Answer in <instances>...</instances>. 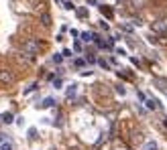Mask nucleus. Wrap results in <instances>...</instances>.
Segmentation results:
<instances>
[{
  "label": "nucleus",
  "mask_w": 167,
  "mask_h": 150,
  "mask_svg": "<svg viewBox=\"0 0 167 150\" xmlns=\"http://www.w3.org/2000/svg\"><path fill=\"white\" fill-rule=\"evenodd\" d=\"M153 30H155V33H159V34H163V37L167 34V26L163 25V22H155V25H153Z\"/></svg>",
  "instance_id": "nucleus-3"
},
{
  "label": "nucleus",
  "mask_w": 167,
  "mask_h": 150,
  "mask_svg": "<svg viewBox=\"0 0 167 150\" xmlns=\"http://www.w3.org/2000/svg\"><path fill=\"white\" fill-rule=\"evenodd\" d=\"M61 61H63V55H59V53H57V55H53V63H57V65H59Z\"/></svg>",
  "instance_id": "nucleus-12"
},
{
  "label": "nucleus",
  "mask_w": 167,
  "mask_h": 150,
  "mask_svg": "<svg viewBox=\"0 0 167 150\" xmlns=\"http://www.w3.org/2000/svg\"><path fill=\"white\" fill-rule=\"evenodd\" d=\"M22 51H25L27 55H31V57H33L35 53L39 51V43H37V41H33V39L25 41V45H22Z\"/></svg>",
  "instance_id": "nucleus-1"
},
{
  "label": "nucleus",
  "mask_w": 167,
  "mask_h": 150,
  "mask_svg": "<svg viewBox=\"0 0 167 150\" xmlns=\"http://www.w3.org/2000/svg\"><path fill=\"white\" fill-rule=\"evenodd\" d=\"M77 93V85H76V83H73V85H69L67 87V91H65V95H67V99H71L73 98V95H76Z\"/></svg>",
  "instance_id": "nucleus-4"
},
{
  "label": "nucleus",
  "mask_w": 167,
  "mask_h": 150,
  "mask_svg": "<svg viewBox=\"0 0 167 150\" xmlns=\"http://www.w3.org/2000/svg\"><path fill=\"white\" fill-rule=\"evenodd\" d=\"M12 81H14L12 73H10L8 69H0V83H6V85H8V83H12Z\"/></svg>",
  "instance_id": "nucleus-2"
},
{
  "label": "nucleus",
  "mask_w": 167,
  "mask_h": 150,
  "mask_svg": "<svg viewBox=\"0 0 167 150\" xmlns=\"http://www.w3.org/2000/svg\"><path fill=\"white\" fill-rule=\"evenodd\" d=\"M141 150H159V146H157V142H145Z\"/></svg>",
  "instance_id": "nucleus-5"
},
{
  "label": "nucleus",
  "mask_w": 167,
  "mask_h": 150,
  "mask_svg": "<svg viewBox=\"0 0 167 150\" xmlns=\"http://www.w3.org/2000/svg\"><path fill=\"white\" fill-rule=\"evenodd\" d=\"M57 2H61V0H57Z\"/></svg>",
  "instance_id": "nucleus-21"
},
{
  "label": "nucleus",
  "mask_w": 167,
  "mask_h": 150,
  "mask_svg": "<svg viewBox=\"0 0 167 150\" xmlns=\"http://www.w3.org/2000/svg\"><path fill=\"white\" fill-rule=\"evenodd\" d=\"M41 20H43V25H51V18H49V14H43V16H41Z\"/></svg>",
  "instance_id": "nucleus-13"
},
{
  "label": "nucleus",
  "mask_w": 167,
  "mask_h": 150,
  "mask_svg": "<svg viewBox=\"0 0 167 150\" xmlns=\"http://www.w3.org/2000/svg\"><path fill=\"white\" fill-rule=\"evenodd\" d=\"M63 6H65V8H67V10H73V8H76V6H73L71 2H67V0H65V2H63Z\"/></svg>",
  "instance_id": "nucleus-15"
},
{
  "label": "nucleus",
  "mask_w": 167,
  "mask_h": 150,
  "mask_svg": "<svg viewBox=\"0 0 167 150\" xmlns=\"http://www.w3.org/2000/svg\"><path fill=\"white\" fill-rule=\"evenodd\" d=\"M86 61H88V63H96V57L92 55V53H88V55H86Z\"/></svg>",
  "instance_id": "nucleus-14"
},
{
  "label": "nucleus",
  "mask_w": 167,
  "mask_h": 150,
  "mask_svg": "<svg viewBox=\"0 0 167 150\" xmlns=\"http://www.w3.org/2000/svg\"><path fill=\"white\" fill-rule=\"evenodd\" d=\"M61 55H63V57H71V51H69V49H63V53H61Z\"/></svg>",
  "instance_id": "nucleus-20"
},
{
  "label": "nucleus",
  "mask_w": 167,
  "mask_h": 150,
  "mask_svg": "<svg viewBox=\"0 0 167 150\" xmlns=\"http://www.w3.org/2000/svg\"><path fill=\"white\" fill-rule=\"evenodd\" d=\"M0 150H12V144H10V142H2V144H0Z\"/></svg>",
  "instance_id": "nucleus-11"
},
{
  "label": "nucleus",
  "mask_w": 167,
  "mask_h": 150,
  "mask_svg": "<svg viewBox=\"0 0 167 150\" xmlns=\"http://www.w3.org/2000/svg\"><path fill=\"white\" fill-rule=\"evenodd\" d=\"M77 16H80V18H86L88 16V10L86 8H77Z\"/></svg>",
  "instance_id": "nucleus-10"
},
{
  "label": "nucleus",
  "mask_w": 167,
  "mask_h": 150,
  "mask_svg": "<svg viewBox=\"0 0 167 150\" xmlns=\"http://www.w3.org/2000/svg\"><path fill=\"white\" fill-rule=\"evenodd\" d=\"M73 51H81V43H77V41H76V43H73Z\"/></svg>",
  "instance_id": "nucleus-18"
},
{
  "label": "nucleus",
  "mask_w": 167,
  "mask_h": 150,
  "mask_svg": "<svg viewBox=\"0 0 167 150\" xmlns=\"http://www.w3.org/2000/svg\"><path fill=\"white\" fill-rule=\"evenodd\" d=\"M122 30H126V33H133V26H130V25H122Z\"/></svg>",
  "instance_id": "nucleus-17"
},
{
  "label": "nucleus",
  "mask_w": 167,
  "mask_h": 150,
  "mask_svg": "<svg viewBox=\"0 0 167 150\" xmlns=\"http://www.w3.org/2000/svg\"><path fill=\"white\" fill-rule=\"evenodd\" d=\"M12 120H14L12 114H2V122H4V124H12Z\"/></svg>",
  "instance_id": "nucleus-7"
},
{
  "label": "nucleus",
  "mask_w": 167,
  "mask_h": 150,
  "mask_svg": "<svg viewBox=\"0 0 167 150\" xmlns=\"http://www.w3.org/2000/svg\"><path fill=\"white\" fill-rule=\"evenodd\" d=\"M84 65H86V61H84V59H76V67H84Z\"/></svg>",
  "instance_id": "nucleus-16"
},
{
  "label": "nucleus",
  "mask_w": 167,
  "mask_h": 150,
  "mask_svg": "<svg viewBox=\"0 0 167 150\" xmlns=\"http://www.w3.org/2000/svg\"><path fill=\"white\" fill-rule=\"evenodd\" d=\"M53 103H55V102H53V98H45L43 103H41V107H51Z\"/></svg>",
  "instance_id": "nucleus-8"
},
{
  "label": "nucleus",
  "mask_w": 167,
  "mask_h": 150,
  "mask_svg": "<svg viewBox=\"0 0 167 150\" xmlns=\"http://www.w3.org/2000/svg\"><path fill=\"white\" fill-rule=\"evenodd\" d=\"M98 63H100V67H102V69H108V63H106V61H104V59H100Z\"/></svg>",
  "instance_id": "nucleus-19"
},
{
  "label": "nucleus",
  "mask_w": 167,
  "mask_h": 150,
  "mask_svg": "<svg viewBox=\"0 0 167 150\" xmlns=\"http://www.w3.org/2000/svg\"><path fill=\"white\" fill-rule=\"evenodd\" d=\"M147 107L149 110H157V102L155 99H147Z\"/></svg>",
  "instance_id": "nucleus-9"
},
{
  "label": "nucleus",
  "mask_w": 167,
  "mask_h": 150,
  "mask_svg": "<svg viewBox=\"0 0 167 150\" xmlns=\"http://www.w3.org/2000/svg\"><path fill=\"white\" fill-rule=\"evenodd\" d=\"M81 41H84V43H90V41H94V34L92 33H81Z\"/></svg>",
  "instance_id": "nucleus-6"
}]
</instances>
